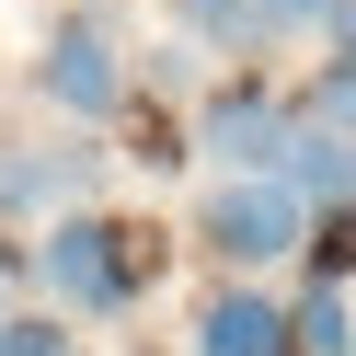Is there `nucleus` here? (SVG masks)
Listing matches in <instances>:
<instances>
[{
	"mask_svg": "<svg viewBox=\"0 0 356 356\" xmlns=\"http://www.w3.org/2000/svg\"><path fill=\"white\" fill-rule=\"evenodd\" d=\"M253 12H264L276 35H310V24H333V35H345V24H356V0H253Z\"/></svg>",
	"mask_w": 356,
	"mask_h": 356,
	"instance_id": "obj_10",
	"label": "nucleus"
},
{
	"mask_svg": "<svg viewBox=\"0 0 356 356\" xmlns=\"http://www.w3.org/2000/svg\"><path fill=\"white\" fill-rule=\"evenodd\" d=\"M70 184H81V161H0V207H47Z\"/></svg>",
	"mask_w": 356,
	"mask_h": 356,
	"instance_id": "obj_8",
	"label": "nucleus"
},
{
	"mask_svg": "<svg viewBox=\"0 0 356 356\" xmlns=\"http://www.w3.org/2000/svg\"><path fill=\"white\" fill-rule=\"evenodd\" d=\"M47 287H58L70 310H127V287H138L127 230H104V218H58V230H47Z\"/></svg>",
	"mask_w": 356,
	"mask_h": 356,
	"instance_id": "obj_2",
	"label": "nucleus"
},
{
	"mask_svg": "<svg viewBox=\"0 0 356 356\" xmlns=\"http://www.w3.org/2000/svg\"><path fill=\"white\" fill-rule=\"evenodd\" d=\"M287 104H264V92H218L207 104V127H195V138H207V161H230V172H276V149H287Z\"/></svg>",
	"mask_w": 356,
	"mask_h": 356,
	"instance_id": "obj_4",
	"label": "nucleus"
},
{
	"mask_svg": "<svg viewBox=\"0 0 356 356\" xmlns=\"http://www.w3.org/2000/svg\"><path fill=\"white\" fill-rule=\"evenodd\" d=\"M0 356H70V333L58 322H0Z\"/></svg>",
	"mask_w": 356,
	"mask_h": 356,
	"instance_id": "obj_11",
	"label": "nucleus"
},
{
	"mask_svg": "<svg viewBox=\"0 0 356 356\" xmlns=\"http://www.w3.org/2000/svg\"><path fill=\"white\" fill-rule=\"evenodd\" d=\"M172 12H184L195 35H218V47H241V35H264V12H253V0H172Z\"/></svg>",
	"mask_w": 356,
	"mask_h": 356,
	"instance_id": "obj_9",
	"label": "nucleus"
},
{
	"mask_svg": "<svg viewBox=\"0 0 356 356\" xmlns=\"http://www.w3.org/2000/svg\"><path fill=\"white\" fill-rule=\"evenodd\" d=\"M287 345H299V356H356V322H345V299H333V287H310V299L287 310Z\"/></svg>",
	"mask_w": 356,
	"mask_h": 356,
	"instance_id": "obj_7",
	"label": "nucleus"
},
{
	"mask_svg": "<svg viewBox=\"0 0 356 356\" xmlns=\"http://www.w3.org/2000/svg\"><path fill=\"white\" fill-rule=\"evenodd\" d=\"M299 195L276 184V172H241V184H218L207 207H195V230H207V253H230V264H276L287 241H299Z\"/></svg>",
	"mask_w": 356,
	"mask_h": 356,
	"instance_id": "obj_1",
	"label": "nucleus"
},
{
	"mask_svg": "<svg viewBox=\"0 0 356 356\" xmlns=\"http://www.w3.org/2000/svg\"><path fill=\"white\" fill-rule=\"evenodd\" d=\"M127 70H115V35L104 24H58L47 35V104H70V115H115Z\"/></svg>",
	"mask_w": 356,
	"mask_h": 356,
	"instance_id": "obj_3",
	"label": "nucleus"
},
{
	"mask_svg": "<svg viewBox=\"0 0 356 356\" xmlns=\"http://www.w3.org/2000/svg\"><path fill=\"white\" fill-rule=\"evenodd\" d=\"M195 356H299V345H287V310H276V299L230 287V299L195 310Z\"/></svg>",
	"mask_w": 356,
	"mask_h": 356,
	"instance_id": "obj_6",
	"label": "nucleus"
},
{
	"mask_svg": "<svg viewBox=\"0 0 356 356\" xmlns=\"http://www.w3.org/2000/svg\"><path fill=\"white\" fill-rule=\"evenodd\" d=\"M276 184L299 195V207H356V138H345V127H287Z\"/></svg>",
	"mask_w": 356,
	"mask_h": 356,
	"instance_id": "obj_5",
	"label": "nucleus"
}]
</instances>
